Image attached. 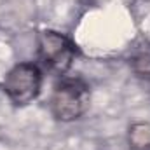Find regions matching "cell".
<instances>
[{
	"mask_svg": "<svg viewBox=\"0 0 150 150\" xmlns=\"http://www.w3.org/2000/svg\"><path fill=\"white\" fill-rule=\"evenodd\" d=\"M74 45L67 37L56 32H44L40 37V58L47 68L63 74L74 61Z\"/></svg>",
	"mask_w": 150,
	"mask_h": 150,
	"instance_id": "3957f363",
	"label": "cell"
},
{
	"mask_svg": "<svg viewBox=\"0 0 150 150\" xmlns=\"http://www.w3.org/2000/svg\"><path fill=\"white\" fill-rule=\"evenodd\" d=\"M133 68L142 77H150V51H142L134 56Z\"/></svg>",
	"mask_w": 150,
	"mask_h": 150,
	"instance_id": "5b68a950",
	"label": "cell"
},
{
	"mask_svg": "<svg viewBox=\"0 0 150 150\" xmlns=\"http://www.w3.org/2000/svg\"><path fill=\"white\" fill-rule=\"evenodd\" d=\"M129 147L131 150H150V124L138 122L131 126Z\"/></svg>",
	"mask_w": 150,
	"mask_h": 150,
	"instance_id": "277c9868",
	"label": "cell"
},
{
	"mask_svg": "<svg viewBox=\"0 0 150 150\" xmlns=\"http://www.w3.org/2000/svg\"><path fill=\"white\" fill-rule=\"evenodd\" d=\"M40 72L35 65L21 63L14 67L4 80V91L16 105H26L37 98L40 89Z\"/></svg>",
	"mask_w": 150,
	"mask_h": 150,
	"instance_id": "7a4b0ae2",
	"label": "cell"
},
{
	"mask_svg": "<svg viewBox=\"0 0 150 150\" xmlns=\"http://www.w3.org/2000/svg\"><path fill=\"white\" fill-rule=\"evenodd\" d=\"M89 105V89L80 80H67L52 94L51 107L59 120H74L86 112Z\"/></svg>",
	"mask_w": 150,
	"mask_h": 150,
	"instance_id": "6da1fadb",
	"label": "cell"
}]
</instances>
